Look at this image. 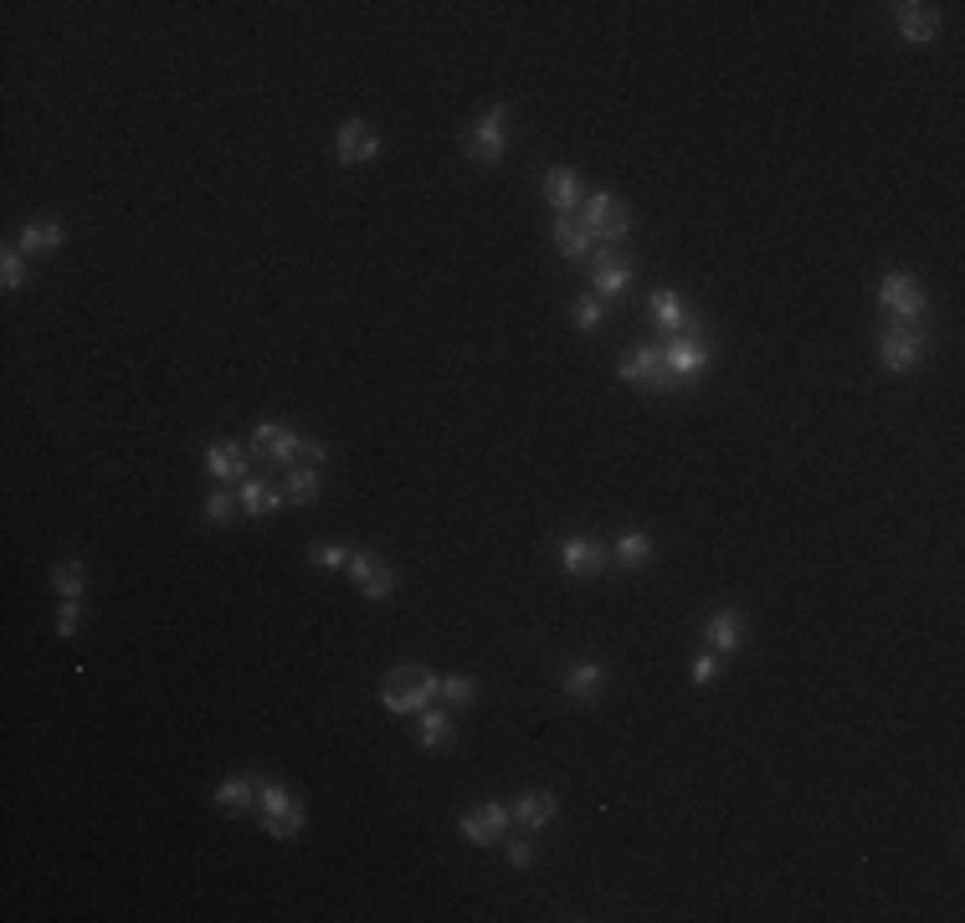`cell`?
<instances>
[{
	"instance_id": "cell-1",
	"label": "cell",
	"mask_w": 965,
	"mask_h": 923,
	"mask_svg": "<svg viewBox=\"0 0 965 923\" xmlns=\"http://www.w3.org/2000/svg\"><path fill=\"white\" fill-rule=\"evenodd\" d=\"M437 693H442V677L431 673L427 662H401L380 683V703L391 708V713H422V708H431Z\"/></svg>"
},
{
	"instance_id": "cell-2",
	"label": "cell",
	"mask_w": 965,
	"mask_h": 923,
	"mask_svg": "<svg viewBox=\"0 0 965 923\" xmlns=\"http://www.w3.org/2000/svg\"><path fill=\"white\" fill-rule=\"evenodd\" d=\"M257 811H262V831H268L272 842H293V836L303 831V821H308V806L278 780H262V790H257Z\"/></svg>"
},
{
	"instance_id": "cell-3",
	"label": "cell",
	"mask_w": 965,
	"mask_h": 923,
	"mask_svg": "<svg viewBox=\"0 0 965 923\" xmlns=\"http://www.w3.org/2000/svg\"><path fill=\"white\" fill-rule=\"evenodd\" d=\"M663 360H667V370H673V380H678V385H694V380L709 370V339H704V324H698V318H688V324H683V334H673V339H667Z\"/></svg>"
},
{
	"instance_id": "cell-4",
	"label": "cell",
	"mask_w": 965,
	"mask_h": 923,
	"mask_svg": "<svg viewBox=\"0 0 965 923\" xmlns=\"http://www.w3.org/2000/svg\"><path fill=\"white\" fill-rule=\"evenodd\" d=\"M878 303H884L894 324H919V318L930 314V297H924V282L909 278V272H888L878 282Z\"/></svg>"
},
{
	"instance_id": "cell-5",
	"label": "cell",
	"mask_w": 965,
	"mask_h": 923,
	"mask_svg": "<svg viewBox=\"0 0 965 923\" xmlns=\"http://www.w3.org/2000/svg\"><path fill=\"white\" fill-rule=\"evenodd\" d=\"M878 360H884V370H894V375H909V370L924 360V329H919V324H888V329L878 334Z\"/></svg>"
},
{
	"instance_id": "cell-6",
	"label": "cell",
	"mask_w": 965,
	"mask_h": 923,
	"mask_svg": "<svg viewBox=\"0 0 965 923\" xmlns=\"http://www.w3.org/2000/svg\"><path fill=\"white\" fill-rule=\"evenodd\" d=\"M508 119H514V109L508 103H498V109H489L483 119H478L473 128H468V139H462V149L473 159H483V165H498L504 159V149H508Z\"/></svg>"
},
{
	"instance_id": "cell-7",
	"label": "cell",
	"mask_w": 965,
	"mask_h": 923,
	"mask_svg": "<svg viewBox=\"0 0 965 923\" xmlns=\"http://www.w3.org/2000/svg\"><path fill=\"white\" fill-rule=\"evenodd\" d=\"M380 149V134L370 119H345L339 124V134H334V159L345 165V170H355V165H370Z\"/></svg>"
},
{
	"instance_id": "cell-8",
	"label": "cell",
	"mask_w": 965,
	"mask_h": 923,
	"mask_svg": "<svg viewBox=\"0 0 965 923\" xmlns=\"http://www.w3.org/2000/svg\"><path fill=\"white\" fill-rule=\"evenodd\" d=\"M617 375L627 380V385H648V391H673V385H678L663 360V349H632V354H621Z\"/></svg>"
},
{
	"instance_id": "cell-9",
	"label": "cell",
	"mask_w": 965,
	"mask_h": 923,
	"mask_svg": "<svg viewBox=\"0 0 965 923\" xmlns=\"http://www.w3.org/2000/svg\"><path fill=\"white\" fill-rule=\"evenodd\" d=\"M508 821H514V811H508L504 800H483V806H473V811L462 815L458 831L468 846H493L508 831Z\"/></svg>"
},
{
	"instance_id": "cell-10",
	"label": "cell",
	"mask_w": 965,
	"mask_h": 923,
	"mask_svg": "<svg viewBox=\"0 0 965 923\" xmlns=\"http://www.w3.org/2000/svg\"><path fill=\"white\" fill-rule=\"evenodd\" d=\"M349 575H355L364 600H391L396 595V564L380 560V554H364V549L349 554Z\"/></svg>"
},
{
	"instance_id": "cell-11",
	"label": "cell",
	"mask_w": 965,
	"mask_h": 923,
	"mask_svg": "<svg viewBox=\"0 0 965 923\" xmlns=\"http://www.w3.org/2000/svg\"><path fill=\"white\" fill-rule=\"evenodd\" d=\"M560 570L570 579H596L606 570V544L591 539V533H570L565 544H560Z\"/></svg>"
},
{
	"instance_id": "cell-12",
	"label": "cell",
	"mask_w": 965,
	"mask_h": 923,
	"mask_svg": "<svg viewBox=\"0 0 965 923\" xmlns=\"http://www.w3.org/2000/svg\"><path fill=\"white\" fill-rule=\"evenodd\" d=\"M591 226V236H606V241H621V236L632 232V216H627V201L621 195H591L586 201V216H581Z\"/></svg>"
},
{
	"instance_id": "cell-13",
	"label": "cell",
	"mask_w": 965,
	"mask_h": 923,
	"mask_svg": "<svg viewBox=\"0 0 965 923\" xmlns=\"http://www.w3.org/2000/svg\"><path fill=\"white\" fill-rule=\"evenodd\" d=\"M545 201H550L554 216H575V205H586V195H581V175L570 170V165H554V170L545 175Z\"/></svg>"
},
{
	"instance_id": "cell-14",
	"label": "cell",
	"mask_w": 965,
	"mask_h": 923,
	"mask_svg": "<svg viewBox=\"0 0 965 923\" xmlns=\"http://www.w3.org/2000/svg\"><path fill=\"white\" fill-rule=\"evenodd\" d=\"M627 282H632V262L621 257V251H602L596 262H591V288H596V297H611L627 293Z\"/></svg>"
},
{
	"instance_id": "cell-15",
	"label": "cell",
	"mask_w": 965,
	"mask_h": 923,
	"mask_svg": "<svg viewBox=\"0 0 965 923\" xmlns=\"http://www.w3.org/2000/svg\"><path fill=\"white\" fill-rule=\"evenodd\" d=\"M606 683V667L596 657H581V662H570L565 677H560V688H565V698H575V703H596V693H602Z\"/></svg>"
},
{
	"instance_id": "cell-16",
	"label": "cell",
	"mask_w": 965,
	"mask_h": 923,
	"mask_svg": "<svg viewBox=\"0 0 965 923\" xmlns=\"http://www.w3.org/2000/svg\"><path fill=\"white\" fill-rule=\"evenodd\" d=\"M894 21H899L904 42H934V36H940V26H945V16H940L934 5H924V0L899 5V11H894Z\"/></svg>"
},
{
	"instance_id": "cell-17",
	"label": "cell",
	"mask_w": 965,
	"mask_h": 923,
	"mask_svg": "<svg viewBox=\"0 0 965 923\" xmlns=\"http://www.w3.org/2000/svg\"><path fill=\"white\" fill-rule=\"evenodd\" d=\"M416 744L427 754H447L458 744V723L447 708H422V723H416Z\"/></svg>"
},
{
	"instance_id": "cell-18",
	"label": "cell",
	"mask_w": 965,
	"mask_h": 923,
	"mask_svg": "<svg viewBox=\"0 0 965 923\" xmlns=\"http://www.w3.org/2000/svg\"><path fill=\"white\" fill-rule=\"evenodd\" d=\"M253 452L268 457V462H283V468H299V437L283 431V426H272V421H262L253 431Z\"/></svg>"
},
{
	"instance_id": "cell-19",
	"label": "cell",
	"mask_w": 965,
	"mask_h": 923,
	"mask_svg": "<svg viewBox=\"0 0 965 923\" xmlns=\"http://www.w3.org/2000/svg\"><path fill=\"white\" fill-rule=\"evenodd\" d=\"M206 472L216 477V483H247V447H237V441H211L206 447Z\"/></svg>"
},
{
	"instance_id": "cell-20",
	"label": "cell",
	"mask_w": 965,
	"mask_h": 923,
	"mask_svg": "<svg viewBox=\"0 0 965 923\" xmlns=\"http://www.w3.org/2000/svg\"><path fill=\"white\" fill-rule=\"evenodd\" d=\"M740 642H744V616L740 610H714L709 621H704V646H709V652L725 657V652H734Z\"/></svg>"
},
{
	"instance_id": "cell-21",
	"label": "cell",
	"mask_w": 965,
	"mask_h": 923,
	"mask_svg": "<svg viewBox=\"0 0 965 923\" xmlns=\"http://www.w3.org/2000/svg\"><path fill=\"white\" fill-rule=\"evenodd\" d=\"M554 247H560V257H570V262H586L591 247H596V236H591V226L581 216H554Z\"/></svg>"
},
{
	"instance_id": "cell-22",
	"label": "cell",
	"mask_w": 965,
	"mask_h": 923,
	"mask_svg": "<svg viewBox=\"0 0 965 923\" xmlns=\"http://www.w3.org/2000/svg\"><path fill=\"white\" fill-rule=\"evenodd\" d=\"M560 815V800H554V790H524L519 806H514V821H519L524 831H545Z\"/></svg>"
},
{
	"instance_id": "cell-23",
	"label": "cell",
	"mask_w": 965,
	"mask_h": 923,
	"mask_svg": "<svg viewBox=\"0 0 965 923\" xmlns=\"http://www.w3.org/2000/svg\"><path fill=\"white\" fill-rule=\"evenodd\" d=\"M257 790H262V775H232V780H222L211 790V800H216L222 811H247L257 800Z\"/></svg>"
},
{
	"instance_id": "cell-24",
	"label": "cell",
	"mask_w": 965,
	"mask_h": 923,
	"mask_svg": "<svg viewBox=\"0 0 965 923\" xmlns=\"http://www.w3.org/2000/svg\"><path fill=\"white\" fill-rule=\"evenodd\" d=\"M652 318H658V329L673 339V334H683V324H688V308H683V297L673 293V288H652Z\"/></svg>"
},
{
	"instance_id": "cell-25",
	"label": "cell",
	"mask_w": 965,
	"mask_h": 923,
	"mask_svg": "<svg viewBox=\"0 0 965 923\" xmlns=\"http://www.w3.org/2000/svg\"><path fill=\"white\" fill-rule=\"evenodd\" d=\"M63 247V226L57 221H32L26 232H21V251L26 257H47V251Z\"/></svg>"
},
{
	"instance_id": "cell-26",
	"label": "cell",
	"mask_w": 965,
	"mask_h": 923,
	"mask_svg": "<svg viewBox=\"0 0 965 923\" xmlns=\"http://www.w3.org/2000/svg\"><path fill=\"white\" fill-rule=\"evenodd\" d=\"M611 554H617L621 570H642V564L652 560V539H648L642 529H627L617 544H611Z\"/></svg>"
},
{
	"instance_id": "cell-27",
	"label": "cell",
	"mask_w": 965,
	"mask_h": 923,
	"mask_svg": "<svg viewBox=\"0 0 965 923\" xmlns=\"http://www.w3.org/2000/svg\"><path fill=\"white\" fill-rule=\"evenodd\" d=\"M283 493L278 487H268V483H257V477H247L242 483V514H253V518H262V514H272V508H283Z\"/></svg>"
},
{
	"instance_id": "cell-28",
	"label": "cell",
	"mask_w": 965,
	"mask_h": 923,
	"mask_svg": "<svg viewBox=\"0 0 965 923\" xmlns=\"http://www.w3.org/2000/svg\"><path fill=\"white\" fill-rule=\"evenodd\" d=\"M318 487H324V477H318V468H288L283 498H288V503H308V498H318Z\"/></svg>"
},
{
	"instance_id": "cell-29",
	"label": "cell",
	"mask_w": 965,
	"mask_h": 923,
	"mask_svg": "<svg viewBox=\"0 0 965 923\" xmlns=\"http://www.w3.org/2000/svg\"><path fill=\"white\" fill-rule=\"evenodd\" d=\"M52 585L63 590V600H78V595L88 590V570H82V560H57V570H52Z\"/></svg>"
},
{
	"instance_id": "cell-30",
	"label": "cell",
	"mask_w": 965,
	"mask_h": 923,
	"mask_svg": "<svg viewBox=\"0 0 965 923\" xmlns=\"http://www.w3.org/2000/svg\"><path fill=\"white\" fill-rule=\"evenodd\" d=\"M0 288H5V293H21V288H26V251L21 247H5V257H0Z\"/></svg>"
},
{
	"instance_id": "cell-31",
	"label": "cell",
	"mask_w": 965,
	"mask_h": 923,
	"mask_svg": "<svg viewBox=\"0 0 965 923\" xmlns=\"http://www.w3.org/2000/svg\"><path fill=\"white\" fill-rule=\"evenodd\" d=\"M606 308H611V303H606V297H575V308H570V324H575V329L586 334V329H596V324H602L606 318Z\"/></svg>"
},
{
	"instance_id": "cell-32",
	"label": "cell",
	"mask_w": 965,
	"mask_h": 923,
	"mask_svg": "<svg viewBox=\"0 0 965 923\" xmlns=\"http://www.w3.org/2000/svg\"><path fill=\"white\" fill-rule=\"evenodd\" d=\"M478 693H483V688H478V677H462V673H458V677H442V698H447L452 708H468Z\"/></svg>"
},
{
	"instance_id": "cell-33",
	"label": "cell",
	"mask_w": 965,
	"mask_h": 923,
	"mask_svg": "<svg viewBox=\"0 0 965 923\" xmlns=\"http://www.w3.org/2000/svg\"><path fill=\"white\" fill-rule=\"evenodd\" d=\"M237 508H242V498H232V493H211V498H206V518H211V524H232V518H237Z\"/></svg>"
},
{
	"instance_id": "cell-34",
	"label": "cell",
	"mask_w": 965,
	"mask_h": 923,
	"mask_svg": "<svg viewBox=\"0 0 965 923\" xmlns=\"http://www.w3.org/2000/svg\"><path fill=\"white\" fill-rule=\"evenodd\" d=\"M714 677H719V652H698V657L688 662V683L704 688V683H714Z\"/></svg>"
},
{
	"instance_id": "cell-35",
	"label": "cell",
	"mask_w": 965,
	"mask_h": 923,
	"mask_svg": "<svg viewBox=\"0 0 965 923\" xmlns=\"http://www.w3.org/2000/svg\"><path fill=\"white\" fill-rule=\"evenodd\" d=\"M308 560L324 564V570H339V564H349V549L345 544H314L308 549Z\"/></svg>"
},
{
	"instance_id": "cell-36",
	"label": "cell",
	"mask_w": 965,
	"mask_h": 923,
	"mask_svg": "<svg viewBox=\"0 0 965 923\" xmlns=\"http://www.w3.org/2000/svg\"><path fill=\"white\" fill-rule=\"evenodd\" d=\"M57 631H63V637H78L82 631V606L78 600H63V610H57Z\"/></svg>"
},
{
	"instance_id": "cell-37",
	"label": "cell",
	"mask_w": 965,
	"mask_h": 923,
	"mask_svg": "<svg viewBox=\"0 0 965 923\" xmlns=\"http://www.w3.org/2000/svg\"><path fill=\"white\" fill-rule=\"evenodd\" d=\"M324 462V441H299V468H318Z\"/></svg>"
},
{
	"instance_id": "cell-38",
	"label": "cell",
	"mask_w": 965,
	"mask_h": 923,
	"mask_svg": "<svg viewBox=\"0 0 965 923\" xmlns=\"http://www.w3.org/2000/svg\"><path fill=\"white\" fill-rule=\"evenodd\" d=\"M508 862H514V867H529V862H535V846H529V842H508Z\"/></svg>"
}]
</instances>
